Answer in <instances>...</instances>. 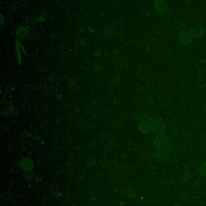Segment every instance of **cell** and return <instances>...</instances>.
<instances>
[{
    "label": "cell",
    "mask_w": 206,
    "mask_h": 206,
    "mask_svg": "<svg viewBox=\"0 0 206 206\" xmlns=\"http://www.w3.org/2000/svg\"><path fill=\"white\" fill-rule=\"evenodd\" d=\"M15 48H16V53H17V58L18 63L21 65V50L20 48V44L17 41H16L15 43Z\"/></svg>",
    "instance_id": "6da1fadb"
},
{
    "label": "cell",
    "mask_w": 206,
    "mask_h": 206,
    "mask_svg": "<svg viewBox=\"0 0 206 206\" xmlns=\"http://www.w3.org/2000/svg\"><path fill=\"white\" fill-rule=\"evenodd\" d=\"M27 34V31L25 27H20L19 29H17V36L20 38H24L26 36Z\"/></svg>",
    "instance_id": "7a4b0ae2"
},
{
    "label": "cell",
    "mask_w": 206,
    "mask_h": 206,
    "mask_svg": "<svg viewBox=\"0 0 206 206\" xmlns=\"http://www.w3.org/2000/svg\"><path fill=\"white\" fill-rule=\"evenodd\" d=\"M3 20H4V18L2 16V15L1 14V25H2V23H3Z\"/></svg>",
    "instance_id": "3957f363"
},
{
    "label": "cell",
    "mask_w": 206,
    "mask_h": 206,
    "mask_svg": "<svg viewBox=\"0 0 206 206\" xmlns=\"http://www.w3.org/2000/svg\"><path fill=\"white\" fill-rule=\"evenodd\" d=\"M20 46L21 47V48H22V51H23V52H24V53L25 54V50H24V48L23 46H22V45H21V44H20Z\"/></svg>",
    "instance_id": "277c9868"
}]
</instances>
